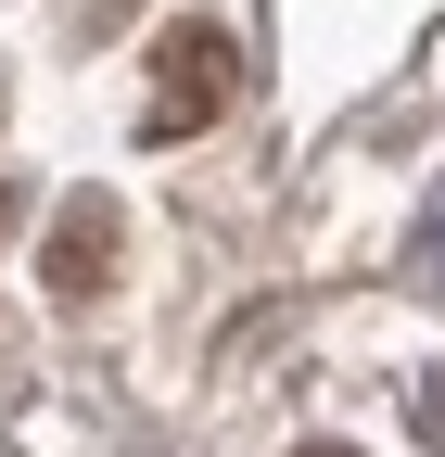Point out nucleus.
Instances as JSON below:
<instances>
[{
  "mask_svg": "<svg viewBox=\"0 0 445 457\" xmlns=\"http://www.w3.org/2000/svg\"><path fill=\"white\" fill-rule=\"evenodd\" d=\"M38 279L64 305H89L102 279H115V191H77L64 216H51V254H38Z\"/></svg>",
  "mask_w": 445,
  "mask_h": 457,
  "instance_id": "f03ea898",
  "label": "nucleus"
},
{
  "mask_svg": "<svg viewBox=\"0 0 445 457\" xmlns=\"http://www.w3.org/2000/svg\"><path fill=\"white\" fill-rule=\"evenodd\" d=\"M420 432H432V445H445V381H420Z\"/></svg>",
  "mask_w": 445,
  "mask_h": 457,
  "instance_id": "7ed1b4c3",
  "label": "nucleus"
},
{
  "mask_svg": "<svg viewBox=\"0 0 445 457\" xmlns=\"http://www.w3.org/2000/svg\"><path fill=\"white\" fill-rule=\"evenodd\" d=\"M306 457H344V445H306Z\"/></svg>",
  "mask_w": 445,
  "mask_h": 457,
  "instance_id": "39448f33",
  "label": "nucleus"
},
{
  "mask_svg": "<svg viewBox=\"0 0 445 457\" xmlns=\"http://www.w3.org/2000/svg\"><path fill=\"white\" fill-rule=\"evenodd\" d=\"M13 228H26V191H13V179H0V242H13Z\"/></svg>",
  "mask_w": 445,
  "mask_h": 457,
  "instance_id": "20e7f679",
  "label": "nucleus"
},
{
  "mask_svg": "<svg viewBox=\"0 0 445 457\" xmlns=\"http://www.w3.org/2000/svg\"><path fill=\"white\" fill-rule=\"evenodd\" d=\"M230 77H242L230 26H165V51H153V114H140V140L165 153V140L216 128V114H230Z\"/></svg>",
  "mask_w": 445,
  "mask_h": 457,
  "instance_id": "f257e3e1",
  "label": "nucleus"
}]
</instances>
